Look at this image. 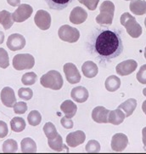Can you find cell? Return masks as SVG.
<instances>
[{
  "mask_svg": "<svg viewBox=\"0 0 146 154\" xmlns=\"http://www.w3.org/2000/svg\"><path fill=\"white\" fill-rule=\"evenodd\" d=\"M27 121L31 126H37V125L40 124L41 121H42V116H41L40 112L37 110L31 111L27 116Z\"/></svg>",
  "mask_w": 146,
  "mask_h": 154,
  "instance_id": "31",
  "label": "cell"
},
{
  "mask_svg": "<svg viewBox=\"0 0 146 154\" xmlns=\"http://www.w3.org/2000/svg\"><path fill=\"white\" fill-rule=\"evenodd\" d=\"M21 152L24 153H35L37 152V145L32 139L26 137L20 142Z\"/></svg>",
  "mask_w": 146,
  "mask_h": 154,
  "instance_id": "23",
  "label": "cell"
},
{
  "mask_svg": "<svg viewBox=\"0 0 146 154\" xmlns=\"http://www.w3.org/2000/svg\"><path fill=\"white\" fill-rule=\"evenodd\" d=\"M18 95L21 99L25 100H29L32 98L33 92L30 88H20L18 90Z\"/></svg>",
  "mask_w": 146,
  "mask_h": 154,
  "instance_id": "35",
  "label": "cell"
},
{
  "mask_svg": "<svg viewBox=\"0 0 146 154\" xmlns=\"http://www.w3.org/2000/svg\"><path fill=\"white\" fill-rule=\"evenodd\" d=\"M1 100L3 104L7 107H12L16 103V97L15 91L10 87H5L1 91Z\"/></svg>",
  "mask_w": 146,
  "mask_h": 154,
  "instance_id": "16",
  "label": "cell"
},
{
  "mask_svg": "<svg viewBox=\"0 0 146 154\" xmlns=\"http://www.w3.org/2000/svg\"><path fill=\"white\" fill-rule=\"evenodd\" d=\"M128 145V138L126 134L117 133L112 136L111 139V148L114 152H120L126 149Z\"/></svg>",
  "mask_w": 146,
  "mask_h": 154,
  "instance_id": "10",
  "label": "cell"
},
{
  "mask_svg": "<svg viewBox=\"0 0 146 154\" xmlns=\"http://www.w3.org/2000/svg\"><path fill=\"white\" fill-rule=\"evenodd\" d=\"M87 18H88L87 11L82 7H78V6L73 8V10H71L70 14V21L76 25H79L85 22Z\"/></svg>",
  "mask_w": 146,
  "mask_h": 154,
  "instance_id": "15",
  "label": "cell"
},
{
  "mask_svg": "<svg viewBox=\"0 0 146 154\" xmlns=\"http://www.w3.org/2000/svg\"><path fill=\"white\" fill-rule=\"evenodd\" d=\"M82 73L86 78L92 79V78H94L96 75L98 74L99 68H98L97 65L94 61L88 60V61H85L82 65Z\"/></svg>",
  "mask_w": 146,
  "mask_h": 154,
  "instance_id": "18",
  "label": "cell"
},
{
  "mask_svg": "<svg viewBox=\"0 0 146 154\" xmlns=\"http://www.w3.org/2000/svg\"><path fill=\"white\" fill-rule=\"evenodd\" d=\"M10 126L14 132H21L25 129V120L20 117H15L10 122Z\"/></svg>",
  "mask_w": 146,
  "mask_h": 154,
  "instance_id": "28",
  "label": "cell"
},
{
  "mask_svg": "<svg viewBox=\"0 0 146 154\" xmlns=\"http://www.w3.org/2000/svg\"><path fill=\"white\" fill-rule=\"evenodd\" d=\"M126 118V115L121 109L117 108L114 111H110L109 113V123L114 125L121 124Z\"/></svg>",
  "mask_w": 146,
  "mask_h": 154,
  "instance_id": "25",
  "label": "cell"
},
{
  "mask_svg": "<svg viewBox=\"0 0 146 154\" xmlns=\"http://www.w3.org/2000/svg\"><path fill=\"white\" fill-rule=\"evenodd\" d=\"M129 8L132 13L137 15L146 14V1L145 0H132Z\"/></svg>",
  "mask_w": 146,
  "mask_h": 154,
  "instance_id": "20",
  "label": "cell"
},
{
  "mask_svg": "<svg viewBox=\"0 0 146 154\" xmlns=\"http://www.w3.org/2000/svg\"><path fill=\"white\" fill-rule=\"evenodd\" d=\"M86 152H91V153H94V152H100V144L94 140H89L87 145H86Z\"/></svg>",
  "mask_w": 146,
  "mask_h": 154,
  "instance_id": "33",
  "label": "cell"
},
{
  "mask_svg": "<svg viewBox=\"0 0 146 154\" xmlns=\"http://www.w3.org/2000/svg\"><path fill=\"white\" fill-rule=\"evenodd\" d=\"M142 110H143V112H144L146 115V100H145V101L143 102V104H142Z\"/></svg>",
  "mask_w": 146,
  "mask_h": 154,
  "instance_id": "44",
  "label": "cell"
},
{
  "mask_svg": "<svg viewBox=\"0 0 146 154\" xmlns=\"http://www.w3.org/2000/svg\"><path fill=\"white\" fill-rule=\"evenodd\" d=\"M105 85H106V89L108 91L114 92L121 87V80L117 76L111 75L106 79Z\"/></svg>",
  "mask_w": 146,
  "mask_h": 154,
  "instance_id": "26",
  "label": "cell"
},
{
  "mask_svg": "<svg viewBox=\"0 0 146 154\" xmlns=\"http://www.w3.org/2000/svg\"><path fill=\"white\" fill-rule=\"evenodd\" d=\"M85 133L82 130H76L71 132L66 136V144L71 147H76L77 146L82 144L85 141Z\"/></svg>",
  "mask_w": 146,
  "mask_h": 154,
  "instance_id": "13",
  "label": "cell"
},
{
  "mask_svg": "<svg viewBox=\"0 0 146 154\" xmlns=\"http://www.w3.org/2000/svg\"><path fill=\"white\" fill-rule=\"evenodd\" d=\"M43 132L48 139H54L58 134L55 124L51 122H48L43 126Z\"/></svg>",
  "mask_w": 146,
  "mask_h": 154,
  "instance_id": "30",
  "label": "cell"
},
{
  "mask_svg": "<svg viewBox=\"0 0 146 154\" xmlns=\"http://www.w3.org/2000/svg\"><path fill=\"white\" fill-rule=\"evenodd\" d=\"M18 150V144L13 139H8L3 144V152L4 153H14Z\"/></svg>",
  "mask_w": 146,
  "mask_h": 154,
  "instance_id": "29",
  "label": "cell"
},
{
  "mask_svg": "<svg viewBox=\"0 0 146 154\" xmlns=\"http://www.w3.org/2000/svg\"><path fill=\"white\" fill-rule=\"evenodd\" d=\"M63 78L56 70H51L46 74L43 75L40 79V84L44 88L54 90H61L63 86Z\"/></svg>",
  "mask_w": 146,
  "mask_h": 154,
  "instance_id": "2",
  "label": "cell"
},
{
  "mask_svg": "<svg viewBox=\"0 0 146 154\" xmlns=\"http://www.w3.org/2000/svg\"><path fill=\"white\" fill-rule=\"evenodd\" d=\"M48 144L51 149L55 150V152H62L63 150H65L66 152H69L67 146L63 143V139L61 134H58L54 139H48Z\"/></svg>",
  "mask_w": 146,
  "mask_h": 154,
  "instance_id": "19",
  "label": "cell"
},
{
  "mask_svg": "<svg viewBox=\"0 0 146 154\" xmlns=\"http://www.w3.org/2000/svg\"><path fill=\"white\" fill-rule=\"evenodd\" d=\"M34 21L37 27L41 30H48L51 26V15L46 10H40L37 12Z\"/></svg>",
  "mask_w": 146,
  "mask_h": 154,
  "instance_id": "8",
  "label": "cell"
},
{
  "mask_svg": "<svg viewBox=\"0 0 146 154\" xmlns=\"http://www.w3.org/2000/svg\"><path fill=\"white\" fill-rule=\"evenodd\" d=\"M14 112L16 114H24L27 111V105L24 101H19L14 105Z\"/></svg>",
  "mask_w": 146,
  "mask_h": 154,
  "instance_id": "36",
  "label": "cell"
},
{
  "mask_svg": "<svg viewBox=\"0 0 146 154\" xmlns=\"http://www.w3.org/2000/svg\"><path fill=\"white\" fill-rule=\"evenodd\" d=\"M61 125L65 128V129H72L73 128V122H72V120L71 119H69V118H66V116L64 117V118H62L61 120Z\"/></svg>",
  "mask_w": 146,
  "mask_h": 154,
  "instance_id": "39",
  "label": "cell"
},
{
  "mask_svg": "<svg viewBox=\"0 0 146 154\" xmlns=\"http://www.w3.org/2000/svg\"><path fill=\"white\" fill-rule=\"evenodd\" d=\"M138 67V63L134 60H127L121 61L116 66V73L121 76H127L133 73Z\"/></svg>",
  "mask_w": 146,
  "mask_h": 154,
  "instance_id": "11",
  "label": "cell"
},
{
  "mask_svg": "<svg viewBox=\"0 0 146 154\" xmlns=\"http://www.w3.org/2000/svg\"><path fill=\"white\" fill-rule=\"evenodd\" d=\"M9 66H10V59H9L8 52L4 49L0 48V67L5 69Z\"/></svg>",
  "mask_w": 146,
  "mask_h": 154,
  "instance_id": "34",
  "label": "cell"
},
{
  "mask_svg": "<svg viewBox=\"0 0 146 154\" xmlns=\"http://www.w3.org/2000/svg\"><path fill=\"white\" fill-rule=\"evenodd\" d=\"M142 139L144 143V149L146 151V127L142 129Z\"/></svg>",
  "mask_w": 146,
  "mask_h": 154,
  "instance_id": "41",
  "label": "cell"
},
{
  "mask_svg": "<svg viewBox=\"0 0 146 154\" xmlns=\"http://www.w3.org/2000/svg\"><path fill=\"white\" fill-rule=\"evenodd\" d=\"M25 46V38L21 34L14 33L11 34L7 40V47L12 51L22 50Z\"/></svg>",
  "mask_w": 146,
  "mask_h": 154,
  "instance_id": "12",
  "label": "cell"
},
{
  "mask_svg": "<svg viewBox=\"0 0 146 154\" xmlns=\"http://www.w3.org/2000/svg\"><path fill=\"white\" fill-rule=\"evenodd\" d=\"M61 109L64 112V114L66 115V118L71 119L76 113L77 106L73 101H71L70 100H66L61 105Z\"/></svg>",
  "mask_w": 146,
  "mask_h": 154,
  "instance_id": "21",
  "label": "cell"
},
{
  "mask_svg": "<svg viewBox=\"0 0 146 154\" xmlns=\"http://www.w3.org/2000/svg\"><path fill=\"white\" fill-rule=\"evenodd\" d=\"M115 14V5L114 4L106 0L100 5V15L96 17V21L100 25L110 26L112 24L113 18Z\"/></svg>",
  "mask_w": 146,
  "mask_h": 154,
  "instance_id": "3",
  "label": "cell"
},
{
  "mask_svg": "<svg viewBox=\"0 0 146 154\" xmlns=\"http://www.w3.org/2000/svg\"><path fill=\"white\" fill-rule=\"evenodd\" d=\"M145 59H146V47H145Z\"/></svg>",
  "mask_w": 146,
  "mask_h": 154,
  "instance_id": "46",
  "label": "cell"
},
{
  "mask_svg": "<svg viewBox=\"0 0 146 154\" xmlns=\"http://www.w3.org/2000/svg\"><path fill=\"white\" fill-rule=\"evenodd\" d=\"M71 96L76 102L83 103L88 99L89 94H88V91L86 88L82 87V86H78V87H76L74 89H72L71 92Z\"/></svg>",
  "mask_w": 146,
  "mask_h": 154,
  "instance_id": "17",
  "label": "cell"
},
{
  "mask_svg": "<svg viewBox=\"0 0 146 154\" xmlns=\"http://www.w3.org/2000/svg\"><path fill=\"white\" fill-rule=\"evenodd\" d=\"M37 79V76L35 72H26L22 76L21 82L25 85H32L35 84Z\"/></svg>",
  "mask_w": 146,
  "mask_h": 154,
  "instance_id": "32",
  "label": "cell"
},
{
  "mask_svg": "<svg viewBox=\"0 0 146 154\" xmlns=\"http://www.w3.org/2000/svg\"><path fill=\"white\" fill-rule=\"evenodd\" d=\"M64 72L66 75V80L71 84V85H75L77 84L81 81L80 72L78 69L76 68L75 64L73 63H66L64 65Z\"/></svg>",
  "mask_w": 146,
  "mask_h": 154,
  "instance_id": "9",
  "label": "cell"
},
{
  "mask_svg": "<svg viewBox=\"0 0 146 154\" xmlns=\"http://www.w3.org/2000/svg\"><path fill=\"white\" fill-rule=\"evenodd\" d=\"M88 49L101 60H110L121 55L123 44L120 32L109 28L95 29L89 36Z\"/></svg>",
  "mask_w": 146,
  "mask_h": 154,
  "instance_id": "1",
  "label": "cell"
},
{
  "mask_svg": "<svg viewBox=\"0 0 146 154\" xmlns=\"http://www.w3.org/2000/svg\"><path fill=\"white\" fill-rule=\"evenodd\" d=\"M14 20L12 15L7 10H2L0 11V24L3 26L5 30L10 29V27L14 24Z\"/></svg>",
  "mask_w": 146,
  "mask_h": 154,
  "instance_id": "27",
  "label": "cell"
},
{
  "mask_svg": "<svg viewBox=\"0 0 146 154\" xmlns=\"http://www.w3.org/2000/svg\"><path fill=\"white\" fill-rule=\"evenodd\" d=\"M51 10H62L67 8L75 0H45Z\"/></svg>",
  "mask_w": 146,
  "mask_h": 154,
  "instance_id": "22",
  "label": "cell"
},
{
  "mask_svg": "<svg viewBox=\"0 0 146 154\" xmlns=\"http://www.w3.org/2000/svg\"><path fill=\"white\" fill-rule=\"evenodd\" d=\"M145 27H146V18H145Z\"/></svg>",
  "mask_w": 146,
  "mask_h": 154,
  "instance_id": "47",
  "label": "cell"
},
{
  "mask_svg": "<svg viewBox=\"0 0 146 154\" xmlns=\"http://www.w3.org/2000/svg\"><path fill=\"white\" fill-rule=\"evenodd\" d=\"M126 1H132V0H126Z\"/></svg>",
  "mask_w": 146,
  "mask_h": 154,
  "instance_id": "48",
  "label": "cell"
},
{
  "mask_svg": "<svg viewBox=\"0 0 146 154\" xmlns=\"http://www.w3.org/2000/svg\"><path fill=\"white\" fill-rule=\"evenodd\" d=\"M143 94H144L145 96H146V88H145V89L143 90Z\"/></svg>",
  "mask_w": 146,
  "mask_h": 154,
  "instance_id": "45",
  "label": "cell"
},
{
  "mask_svg": "<svg viewBox=\"0 0 146 154\" xmlns=\"http://www.w3.org/2000/svg\"><path fill=\"white\" fill-rule=\"evenodd\" d=\"M9 133L8 125L4 121H0V138H4Z\"/></svg>",
  "mask_w": 146,
  "mask_h": 154,
  "instance_id": "40",
  "label": "cell"
},
{
  "mask_svg": "<svg viewBox=\"0 0 146 154\" xmlns=\"http://www.w3.org/2000/svg\"><path fill=\"white\" fill-rule=\"evenodd\" d=\"M8 4L13 7H15V6H19L20 4V0H7Z\"/></svg>",
  "mask_w": 146,
  "mask_h": 154,
  "instance_id": "42",
  "label": "cell"
},
{
  "mask_svg": "<svg viewBox=\"0 0 146 154\" xmlns=\"http://www.w3.org/2000/svg\"><path fill=\"white\" fill-rule=\"evenodd\" d=\"M136 77L139 83H141L143 85H146V64L143 65L140 67Z\"/></svg>",
  "mask_w": 146,
  "mask_h": 154,
  "instance_id": "38",
  "label": "cell"
},
{
  "mask_svg": "<svg viewBox=\"0 0 146 154\" xmlns=\"http://www.w3.org/2000/svg\"><path fill=\"white\" fill-rule=\"evenodd\" d=\"M137 107V100L133 98H130V99L127 100L126 101H124L123 103H121L118 108L119 109L122 110L124 112H125V115L126 117H129L131 116L134 110L136 109Z\"/></svg>",
  "mask_w": 146,
  "mask_h": 154,
  "instance_id": "24",
  "label": "cell"
},
{
  "mask_svg": "<svg viewBox=\"0 0 146 154\" xmlns=\"http://www.w3.org/2000/svg\"><path fill=\"white\" fill-rule=\"evenodd\" d=\"M35 65V59L30 54H18L13 58V66L17 71L31 69Z\"/></svg>",
  "mask_w": 146,
  "mask_h": 154,
  "instance_id": "5",
  "label": "cell"
},
{
  "mask_svg": "<svg viewBox=\"0 0 146 154\" xmlns=\"http://www.w3.org/2000/svg\"><path fill=\"white\" fill-rule=\"evenodd\" d=\"M4 41V33L0 31V45H2Z\"/></svg>",
  "mask_w": 146,
  "mask_h": 154,
  "instance_id": "43",
  "label": "cell"
},
{
  "mask_svg": "<svg viewBox=\"0 0 146 154\" xmlns=\"http://www.w3.org/2000/svg\"><path fill=\"white\" fill-rule=\"evenodd\" d=\"M58 35L62 41L68 43H76L80 38L79 31L69 25H64L61 26L58 31Z\"/></svg>",
  "mask_w": 146,
  "mask_h": 154,
  "instance_id": "6",
  "label": "cell"
},
{
  "mask_svg": "<svg viewBox=\"0 0 146 154\" xmlns=\"http://www.w3.org/2000/svg\"><path fill=\"white\" fill-rule=\"evenodd\" d=\"M33 9L31 5L23 4L19 5L17 10L12 14V17L15 22H23L30 18Z\"/></svg>",
  "mask_w": 146,
  "mask_h": 154,
  "instance_id": "7",
  "label": "cell"
},
{
  "mask_svg": "<svg viewBox=\"0 0 146 154\" xmlns=\"http://www.w3.org/2000/svg\"><path fill=\"white\" fill-rule=\"evenodd\" d=\"M78 2L85 5L89 10H95L100 0H78Z\"/></svg>",
  "mask_w": 146,
  "mask_h": 154,
  "instance_id": "37",
  "label": "cell"
},
{
  "mask_svg": "<svg viewBox=\"0 0 146 154\" xmlns=\"http://www.w3.org/2000/svg\"><path fill=\"white\" fill-rule=\"evenodd\" d=\"M109 113L110 110L106 109L104 106H97L92 112V119L99 124L109 123Z\"/></svg>",
  "mask_w": 146,
  "mask_h": 154,
  "instance_id": "14",
  "label": "cell"
},
{
  "mask_svg": "<svg viewBox=\"0 0 146 154\" xmlns=\"http://www.w3.org/2000/svg\"><path fill=\"white\" fill-rule=\"evenodd\" d=\"M120 22L121 25L126 28L127 33L130 35L132 38H137L141 36L142 32H143L142 26L137 22L134 16H133L131 14L127 12L123 13L121 16Z\"/></svg>",
  "mask_w": 146,
  "mask_h": 154,
  "instance_id": "4",
  "label": "cell"
}]
</instances>
